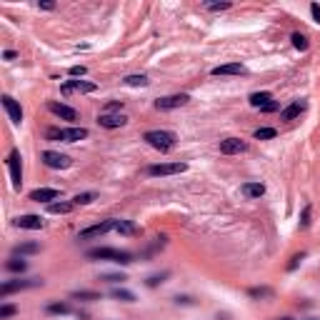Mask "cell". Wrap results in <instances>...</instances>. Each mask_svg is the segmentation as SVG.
Segmentation results:
<instances>
[{"label":"cell","mask_w":320,"mask_h":320,"mask_svg":"<svg viewBox=\"0 0 320 320\" xmlns=\"http://www.w3.org/2000/svg\"><path fill=\"white\" fill-rule=\"evenodd\" d=\"M143 140H145L150 148H155L158 153H170V150L175 148V143H178V135H175L173 130H148V133L143 135Z\"/></svg>","instance_id":"6da1fadb"},{"label":"cell","mask_w":320,"mask_h":320,"mask_svg":"<svg viewBox=\"0 0 320 320\" xmlns=\"http://www.w3.org/2000/svg\"><path fill=\"white\" fill-rule=\"evenodd\" d=\"M85 258H90V260H113L118 265H130L133 263V253L118 250V248H93V250L85 253Z\"/></svg>","instance_id":"7a4b0ae2"},{"label":"cell","mask_w":320,"mask_h":320,"mask_svg":"<svg viewBox=\"0 0 320 320\" xmlns=\"http://www.w3.org/2000/svg\"><path fill=\"white\" fill-rule=\"evenodd\" d=\"M50 140H63V143H78L88 138V128H50L48 130Z\"/></svg>","instance_id":"3957f363"},{"label":"cell","mask_w":320,"mask_h":320,"mask_svg":"<svg viewBox=\"0 0 320 320\" xmlns=\"http://www.w3.org/2000/svg\"><path fill=\"white\" fill-rule=\"evenodd\" d=\"M115 225H118V220H115V218L103 220V223H98V225H90V228L80 230V233H78V240H93V238H100V235H105V233L115 230Z\"/></svg>","instance_id":"277c9868"},{"label":"cell","mask_w":320,"mask_h":320,"mask_svg":"<svg viewBox=\"0 0 320 320\" xmlns=\"http://www.w3.org/2000/svg\"><path fill=\"white\" fill-rule=\"evenodd\" d=\"M38 285H43V280H38V278H28V280H5L3 285H0V295L3 298H8L10 293H18V290H25V288H38Z\"/></svg>","instance_id":"5b68a950"},{"label":"cell","mask_w":320,"mask_h":320,"mask_svg":"<svg viewBox=\"0 0 320 320\" xmlns=\"http://www.w3.org/2000/svg\"><path fill=\"white\" fill-rule=\"evenodd\" d=\"M8 170H10V178H13V188L15 190H20V185H23V163H20V153L18 150H10V155H8Z\"/></svg>","instance_id":"8992f818"},{"label":"cell","mask_w":320,"mask_h":320,"mask_svg":"<svg viewBox=\"0 0 320 320\" xmlns=\"http://www.w3.org/2000/svg\"><path fill=\"white\" fill-rule=\"evenodd\" d=\"M190 103V95L188 93H175V95H165L160 100H155V108L158 110H175V108H183Z\"/></svg>","instance_id":"52a82bcc"},{"label":"cell","mask_w":320,"mask_h":320,"mask_svg":"<svg viewBox=\"0 0 320 320\" xmlns=\"http://www.w3.org/2000/svg\"><path fill=\"white\" fill-rule=\"evenodd\" d=\"M188 165L185 163H158V165H150L148 168V175L158 178V175H178V173H185Z\"/></svg>","instance_id":"ba28073f"},{"label":"cell","mask_w":320,"mask_h":320,"mask_svg":"<svg viewBox=\"0 0 320 320\" xmlns=\"http://www.w3.org/2000/svg\"><path fill=\"white\" fill-rule=\"evenodd\" d=\"M40 158H43V163H45L48 168H53V170H65V168H70V165H73V160H70L68 155L55 153V150H45Z\"/></svg>","instance_id":"9c48e42d"},{"label":"cell","mask_w":320,"mask_h":320,"mask_svg":"<svg viewBox=\"0 0 320 320\" xmlns=\"http://www.w3.org/2000/svg\"><path fill=\"white\" fill-rule=\"evenodd\" d=\"M245 150H248V143L240 140V138H225V140H220V153L223 155H240Z\"/></svg>","instance_id":"30bf717a"},{"label":"cell","mask_w":320,"mask_h":320,"mask_svg":"<svg viewBox=\"0 0 320 320\" xmlns=\"http://www.w3.org/2000/svg\"><path fill=\"white\" fill-rule=\"evenodd\" d=\"M63 95H70V93H95L98 85L95 83H88V80H68L63 83Z\"/></svg>","instance_id":"8fae6325"},{"label":"cell","mask_w":320,"mask_h":320,"mask_svg":"<svg viewBox=\"0 0 320 320\" xmlns=\"http://www.w3.org/2000/svg\"><path fill=\"white\" fill-rule=\"evenodd\" d=\"M98 123H100V128L115 130V128H123V125L128 123V118H125L123 113H103V115L98 118Z\"/></svg>","instance_id":"7c38bea8"},{"label":"cell","mask_w":320,"mask_h":320,"mask_svg":"<svg viewBox=\"0 0 320 320\" xmlns=\"http://www.w3.org/2000/svg\"><path fill=\"white\" fill-rule=\"evenodd\" d=\"M3 108H5V113H8V118L15 123V125H20L23 123V108L10 98V95H3Z\"/></svg>","instance_id":"4fadbf2b"},{"label":"cell","mask_w":320,"mask_h":320,"mask_svg":"<svg viewBox=\"0 0 320 320\" xmlns=\"http://www.w3.org/2000/svg\"><path fill=\"white\" fill-rule=\"evenodd\" d=\"M305 108H308L305 100H293L288 108L280 110V118H283V120H295V118H300V115L305 113Z\"/></svg>","instance_id":"5bb4252c"},{"label":"cell","mask_w":320,"mask_h":320,"mask_svg":"<svg viewBox=\"0 0 320 320\" xmlns=\"http://www.w3.org/2000/svg\"><path fill=\"white\" fill-rule=\"evenodd\" d=\"M48 108H50V113H53V115H58L60 120H70V123H73V120H78V110H75V108H70V105H65V103H50Z\"/></svg>","instance_id":"9a60e30c"},{"label":"cell","mask_w":320,"mask_h":320,"mask_svg":"<svg viewBox=\"0 0 320 320\" xmlns=\"http://www.w3.org/2000/svg\"><path fill=\"white\" fill-rule=\"evenodd\" d=\"M45 223L40 215H20L15 218V228H23V230H40Z\"/></svg>","instance_id":"2e32d148"},{"label":"cell","mask_w":320,"mask_h":320,"mask_svg":"<svg viewBox=\"0 0 320 320\" xmlns=\"http://www.w3.org/2000/svg\"><path fill=\"white\" fill-rule=\"evenodd\" d=\"M60 198V190L58 188H38V190L30 193V200H35V203H48L50 205V200H58Z\"/></svg>","instance_id":"e0dca14e"},{"label":"cell","mask_w":320,"mask_h":320,"mask_svg":"<svg viewBox=\"0 0 320 320\" xmlns=\"http://www.w3.org/2000/svg\"><path fill=\"white\" fill-rule=\"evenodd\" d=\"M243 73H245V65L240 63H228L213 68V75H243Z\"/></svg>","instance_id":"ac0fdd59"},{"label":"cell","mask_w":320,"mask_h":320,"mask_svg":"<svg viewBox=\"0 0 320 320\" xmlns=\"http://www.w3.org/2000/svg\"><path fill=\"white\" fill-rule=\"evenodd\" d=\"M240 190H243L245 198H263L265 195V185L263 183H245Z\"/></svg>","instance_id":"d6986e66"},{"label":"cell","mask_w":320,"mask_h":320,"mask_svg":"<svg viewBox=\"0 0 320 320\" xmlns=\"http://www.w3.org/2000/svg\"><path fill=\"white\" fill-rule=\"evenodd\" d=\"M270 100H273V95H270L268 90H263V93H253V95L248 98V103H250L253 108H258V110H260L263 105H268Z\"/></svg>","instance_id":"ffe728a7"},{"label":"cell","mask_w":320,"mask_h":320,"mask_svg":"<svg viewBox=\"0 0 320 320\" xmlns=\"http://www.w3.org/2000/svg\"><path fill=\"white\" fill-rule=\"evenodd\" d=\"M70 298H75V300H85V303H95V300H103V295H100V293H95V290H75Z\"/></svg>","instance_id":"44dd1931"},{"label":"cell","mask_w":320,"mask_h":320,"mask_svg":"<svg viewBox=\"0 0 320 320\" xmlns=\"http://www.w3.org/2000/svg\"><path fill=\"white\" fill-rule=\"evenodd\" d=\"M5 270H10V273H25L28 270V260H23V258H10L8 263H5Z\"/></svg>","instance_id":"7402d4cb"},{"label":"cell","mask_w":320,"mask_h":320,"mask_svg":"<svg viewBox=\"0 0 320 320\" xmlns=\"http://www.w3.org/2000/svg\"><path fill=\"white\" fill-rule=\"evenodd\" d=\"M73 208H75V203L60 200V203H50V205H48V213H53V215H65V213H70Z\"/></svg>","instance_id":"603a6c76"},{"label":"cell","mask_w":320,"mask_h":320,"mask_svg":"<svg viewBox=\"0 0 320 320\" xmlns=\"http://www.w3.org/2000/svg\"><path fill=\"white\" fill-rule=\"evenodd\" d=\"M38 250H40L38 243H20V245L13 248V255H30V253H38Z\"/></svg>","instance_id":"cb8c5ba5"},{"label":"cell","mask_w":320,"mask_h":320,"mask_svg":"<svg viewBox=\"0 0 320 320\" xmlns=\"http://www.w3.org/2000/svg\"><path fill=\"white\" fill-rule=\"evenodd\" d=\"M110 298H115V300H120V303H135V295L125 290V288H113L110 290Z\"/></svg>","instance_id":"d4e9b609"},{"label":"cell","mask_w":320,"mask_h":320,"mask_svg":"<svg viewBox=\"0 0 320 320\" xmlns=\"http://www.w3.org/2000/svg\"><path fill=\"white\" fill-rule=\"evenodd\" d=\"M123 83H125L128 88H145L150 80H148V75H128Z\"/></svg>","instance_id":"484cf974"},{"label":"cell","mask_w":320,"mask_h":320,"mask_svg":"<svg viewBox=\"0 0 320 320\" xmlns=\"http://www.w3.org/2000/svg\"><path fill=\"white\" fill-rule=\"evenodd\" d=\"M48 313L50 315H68L70 313V305L68 303H50L48 305Z\"/></svg>","instance_id":"4316f807"},{"label":"cell","mask_w":320,"mask_h":320,"mask_svg":"<svg viewBox=\"0 0 320 320\" xmlns=\"http://www.w3.org/2000/svg\"><path fill=\"white\" fill-rule=\"evenodd\" d=\"M115 230H118V233H123V235H135V233H138V228H135L133 223H128V220H118Z\"/></svg>","instance_id":"83f0119b"},{"label":"cell","mask_w":320,"mask_h":320,"mask_svg":"<svg viewBox=\"0 0 320 320\" xmlns=\"http://www.w3.org/2000/svg\"><path fill=\"white\" fill-rule=\"evenodd\" d=\"M290 40H293V45H295L298 50H308V38H305L303 33H293Z\"/></svg>","instance_id":"f1b7e54d"},{"label":"cell","mask_w":320,"mask_h":320,"mask_svg":"<svg viewBox=\"0 0 320 320\" xmlns=\"http://www.w3.org/2000/svg\"><path fill=\"white\" fill-rule=\"evenodd\" d=\"M95 198H98L95 193H78V195L73 198V203H75V205H88V203H93Z\"/></svg>","instance_id":"f546056e"},{"label":"cell","mask_w":320,"mask_h":320,"mask_svg":"<svg viewBox=\"0 0 320 320\" xmlns=\"http://www.w3.org/2000/svg\"><path fill=\"white\" fill-rule=\"evenodd\" d=\"M275 135H278L275 128H258L255 130V140H273Z\"/></svg>","instance_id":"4dcf8cb0"},{"label":"cell","mask_w":320,"mask_h":320,"mask_svg":"<svg viewBox=\"0 0 320 320\" xmlns=\"http://www.w3.org/2000/svg\"><path fill=\"white\" fill-rule=\"evenodd\" d=\"M248 295L250 298H270L273 295V288H250Z\"/></svg>","instance_id":"1f68e13d"},{"label":"cell","mask_w":320,"mask_h":320,"mask_svg":"<svg viewBox=\"0 0 320 320\" xmlns=\"http://www.w3.org/2000/svg\"><path fill=\"white\" fill-rule=\"evenodd\" d=\"M100 280H105V283H123V280H128L123 273H105V275H100Z\"/></svg>","instance_id":"d6a6232c"},{"label":"cell","mask_w":320,"mask_h":320,"mask_svg":"<svg viewBox=\"0 0 320 320\" xmlns=\"http://www.w3.org/2000/svg\"><path fill=\"white\" fill-rule=\"evenodd\" d=\"M165 278H168V273H160V275H150V278L145 280V285H148V288H158V285H160Z\"/></svg>","instance_id":"836d02e7"},{"label":"cell","mask_w":320,"mask_h":320,"mask_svg":"<svg viewBox=\"0 0 320 320\" xmlns=\"http://www.w3.org/2000/svg\"><path fill=\"white\" fill-rule=\"evenodd\" d=\"M205 8L218 13V10H228V8H230V3H228V0H223V3H205Z\"/></svg>","instance_id":"e575fe53"},{"label":"cell","mask_w":320,"mask_h":320,"mask_svg":"<svg viewBox=\"0 0 320 320\" xmlns=\"http://www.w3.org/2000/svg\"><path fill=\"white\" fill-rule=\"evenodd\" d=\"M308 225H310V205H305L300 213V228H308Z\"/></svg>","instance_id":"d590c367"},{"label":"cell","mask_w":320,"mask_h":320,"mask_svg":"<svg viewBox=\"0 0 320 320\" xmlns=\"http://www.w3.org/2000/svg\"><path fill=\"white\" fill-rule=\"evenodd\" d=\"M15 313H18V308H15V305H3V308H0V320L10 318V315H15Z\"/></svg>","instance_id":"8d00e7d4"},{"label":"cell","mask_w":320,"mask_h":320,"mask_svg":"<svg viewBox=\"0 0 320 320\" xmlns=\"http://www.w3.org/2000/svg\"><path fill=\"white\" fill-rule=\"evenodd\" d=\"M303 260H305V253H298V255H293V258H290V263H288V270H295V268H298Z\"/></svg>","instance_id":"74e56055"},{"label":"cell","mask_w":320,"mask_h":320,"mask_svg":"<svg viewBox=\"0 0 320 320\" xmlns=\"http://www.w3.org/2000/svg\"><path fill=\"white\" fill-rule=\"evenodd\" d=\"M85 73H88L85 65H73V68H70V75H73V78H83Z\"/></svg>","instance_id":"f35d334b"},{"label":"cell","mask_w":320,"mask_h":320,"mask_svg":"<svg viewBox=\"0 0 320 320\" xmlns=\"http://www.w3.org/2000/svg\"><path fill=\"white\" fill-rule=\"evenodd\" d=\"M120 108H123V100H113V103L105 105V113H115V110H120Z\"/></svg>","instance_id":"ab89813d"},{"label":"cell","mask_w":320,"mask_h":320,"mask_svg":"<svg viewBox=\"0 0 320 320\" xmlns=\"http://www.w3.org/2000/svg\"><path fill=\"white\" fill-rule=\"evenodd\" d=\"M275 110H280V105H278L275 100H270L268 105H263V108H260V113H275Z\"/></svg>","instance_id":"60d3db41"},{"label":"cell","mask_w":320,"mask_h":320,"mask_svg":"<svg viewBox=\"0 0 320 320\" xmlns=\"http://www.w3.org/2000/svg\"><path fill=\"white\" fill-rule=\"evenodd\" d=\"M310 15H313V20H315V23H320V5H318V3H313V5H310Z\"/></svg>","instance_id":"b9f144b4"},{"label":"cell","mask_w":320,"mask_h":320,"mask_svg":"<svg viewBox=\"0 0 320 320\" xmlns=\"http://www.w3.org/2000/svg\"><path fill=\"white\" fill-rule=\"evenodd\" d=\"M3 58H5V60H15V58H18V53H15V50H5V53H3Z\"/></svg>","instance_id":"7bdbcfd3"},{"label":"cell","mask_w":320,"mask_h":320,"mask_svg":"<svg viewBox=\"0 0 320 320\" xmlns=\"http://www.w3.org/2000/svg\"><path fill=\"white\" fill-rule=\"evenodd\" d=\"M40 8H43V10H53V8H55V3H40Z\"/></svg>","instance_id":"ee69618b"},{"label":"cell","mask_w":320,"mask_h":320,"mask_svg":"<svg viewBox=\"0 0 320 320\" xmlns=\"http://www.w3.org/2000/svg\"><path fill=\"white\" fill-rule=\"evenodd\" d=\"M280 320H293V318H280Z\"/></svg>","instance_id":"f6af8a7d"}]
</instances>
